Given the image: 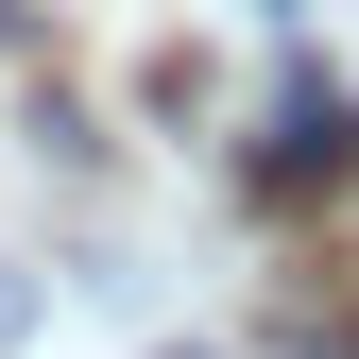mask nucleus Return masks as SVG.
<instances>
[{"label":"nucleus","instance_id":"obj_1","mask_svg":"<svg viewBox=\"0 0 359 359\" xmlns=\"http://www.w3.org/2000/svg\"><path fill=\"white\" fill-rule=\"evenodd\" d=\"M240 189H257V205H308V189H359V86H325V69H291V86H274V137L240 154Z\"/></svg>","mask_w":359,"mask_h":359}]
</instances>
